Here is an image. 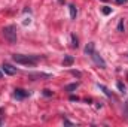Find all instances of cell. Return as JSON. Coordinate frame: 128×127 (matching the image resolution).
I'll return each instance as SVG.
<instances>
[{"label": "cell", "mask_w": 128, "mask_h": 127, "mask_svg": "<svg viewBox=\"0 0 128 127\" xmlns=\"http://www.w3.org/2000/svg\"><path fill=\"white\" fill-rule=\"evenodd\" d=\"M12 60L18 64H24V66H36L37 63V57H32V55H22V54H14Z\"/></svg>", "instance_id": "1"}, {"label": "cell", "mask_w": 128, "mask_h": 127, "mask_svg": "<svg viewBox=\"0 0 128 127\" xmlns=\"http://www.w3.org/2000/svg\"><path fill=\"white\" fill-rule=\"evenodd\" d=\"M3 36L9 43H15L16 42V27L15 26H6L3 30Z\"/></svg>", "instance_id": "2"}, {"label": "cell", "mask_w": 128, "mask_h": 127, "mask_svg": "<svg viewBox=\"0 0 128 127\" xmlns=\"http://www.w3.org/2000/svg\"><path fill=\"white\" fill-rule=\"evenodd\" d=\"M90 55H91L92 61H94V63H96L97 66H98V67H101V69H104V67H106V61L103 60V57H101V55H100L98 52H96V51H92V52H91Z\"/></svg>", "instance_id": "3"}, {"label": "cell", "mask_w": 128, "mask_h": 127, "mask_svg": "<svg viewBox=\"0 0 128 127\" xmlns=\"http://www.w3.org/2000/svg\"><path fill=\"white\" fill-rule=\"evenodd\" d=\"M2 70H3L6 75H10V76L16 73V69H15V67H12L10 64H8V63H3V64H2Z\"/></svg>", "instance_id": "4"}, {"label": "cell", "mask_w": 128, "mask_h": 127, "mask_svg": "<svg viewBox=\"0 0 128 127\" xmlns=\"http://www.w3.org/2000/svg\"><path fill=\"white\" fill-rule=\"evenodd\" d=\"M14 96H15L16 99H26V97L28 96V91H26V90H22V88H16L15 93H14Z\"/></svg>", "instance_id": "5"}, {"label": "cell", "mask_w": 128, "mask_h": 127, "mask_svg": "<svg viewBox=\"0 0 128 127\" xmlns=\"http://www.w3.org/2000/svg\"><path fill=\"white\" fill-rule=\"evenodd\" d=\"M68 9H70V17H72V20H74L76 15H78V9H76V6H74V5H70Z\"/></svg>", "instance_id": "6"}, {"label": "cell", "mask_w": 128, "mask_h": 127, "mask_svg": "<svg viewBox=\"0 0 128 127\" xmlns=\"http://www.w3.org/2000/svg\"><path fill=\"white\" fill-rule=\"evenodd\" d=\"M63 64L64 66H70V64H73V57H72V55H66V57H64Z\"/></svg>", "instance_id": "7"}, {"label": "cell", "mask_w": 128, "mask_h": 127, "mask_svg": "<svg viewBox=\"0 0 128 127\" xmlns=\"http://www.w3.org/2000/svg\"><path fill=\"white\" fill-rule=\"evenodd\" d=\"M92 51H94V43H92V42H91V43H88V45H86V46H85V52H86V54H88V55H90V54H91V52H92Z\"/></svg>", "instance_id": "8"}, {"label": "cell", "mask_w": 128, "mask_h": 127, "mask_svg": "<svg viewBox=\"0 0 128 127\" xmlns=\"http://www.w3.org/2000/svg\"><path fill=\"white\" fill-rule=\"evenodd\" d=\"M118 32H119V33H124V32H125V26H124V20H119V23H118Z\"/></svg>", "instance_id": "9"}, {"label": "cell", "mask_w": 128, "mask_h": 127, "mask_svg": "<svg viewBox=\"0 0 128 127\" xmlns=\"http://www.w3.org/2000/svg\"><path fill=\"white\" fill-rule=\"evenodd\" d=\"M78 85H79L78 82H74V84H68V85L66 87V91H73V90H76V88H78Z\"/></svg>", "instance_id": "10"}, {"label": "cell", "mask_w": 128, "mask_h": 127, "mask_svg": "<svg viewBox=\"0 0 128 127\" xmlns=\"http://www.w3.org/2000/svg\"><path fill=\"white\" fill-rule=\"evenodd\" d=\"M72 46L73 48H78L79 46V42H78V37L74 34H72Z\"/></svg>", "instance_id": "11"}, {"label": "cell", "mask_w": 128, "mask_h": 127, "mask_svg": "<svg viewBox=\"0 0 128 127\" xmlns=\"http://www.w3.org/2000/svg\"><path fill=\"white\" fill-rule=\"evenodd\" d=\"M101 12H103L104 15H109V14L112 12V9H110L109 6H103V8H101Z\"/></svg>", "instance_id": "12"}, {"label": "cell", "mask_w": 128, "mask_h": 127, "mask_svg": "<svg viewBox=\"0 0 128 127\" xmlns=\"http://www.w3.org/2000/svg\"><path fill=\"white\" fill-rule=\"evenodd\" d=\"M116 85H118V90H119L121 93H125V91H127V88H125V85H124L122 82H118Z\"/></svg>", "instance_id": "13"}, {"label": "cell", "mask_w": 128, "mask_h": 127, "mask_svg": "<svg viewBox=\"0 0 128 127\" xmlns=\"http://www.w3.org/2000/svg\"><path fill=\"white\" fill-rule=\"evenodd\" d=\"M98 87H100V88H101V90H103V91L106 93V96H109V97L112 96V93H110V91H109V90H107V88H106L104 85H100V84H98Z\"/></svg>", "instance_id": "14"}, {"label": "cell", "mask_w": 128, "mask_h": 127, "mask_svg": "<svg viewBox=\"0 0 128 127\" xmlns=\"http://www.w3.org/2000/svg\"><path fill=\"white\" fill-rule=\"evenodd\" d=\"M124 114H125V117L128 118V102L125 103V109H124Z\"/></svg>", "instance_id": "15"}, {"label": "cell", "mask_w": 128, "mask_h": 127, "mask_svg": "<svg viewBox=\"0 0 128 127\" xmlns=\"http://www.w3.org/2000/svg\"><path fill=\"white\" fill-rule=\"evenodd\" d=\"M72 73H73L74 76H78V78H80V72H78V70H72Z\"/></svg>", "instance_id": "16"}, {"label": "cell", "mask_w": 128, "mask_h": 127, "mask_svg": "<svg viewBox=\"0 0 128 127\" xmlns=\"http://www.w3.org/2000/svg\"><path fill=\"white\" fill-rule=\"evenodd\" d=\"M64 124H67V126H73V123L68 121V120H66V118H64Z\"/></svg>", "instance_id": "17"}, {"label": "cell", "mask_w": 128, "mask_h": 127, "mask_svg": "<svg viewBox=\"0 0 128 127\" xmlns=\"http://www.w3.org/2000/svg\"><path fill=\"white\" fill-rule=\"evenodd\" d=\"M43 94H45V96H51V94H52V93H51L49 90H45V91H43Z\"/></svg>", "instance_id": "18"}, {"label": "cell", "mask_w": 128, "mask_h": 127, "mask_svg": "<svg viewBox=\"0 0 128 127\" xmlns=\"http://www.w3.org/2000/svg\"><path fill=\"white\" fill-rule=\"evenodd\" d=\"M70 100H72V102H74V100H79V99H78L76 96H70Z\"/></svg>", "instance_id": "19"}, {"label": "cell", "mask_w": 128, "mask_h": 127, "mask_svg": "<svg viewBox=\"0 0 128 127\" xmlns=\"http://www.w3.org/2000/svg\"><path fill=\"white\" fill-rule=\"evenodd\" d=\"M116 2H118V3H119V5H122V3H125V2H127V0H116Z\"/></svg>", "instance_id": "20"}, {"label": "cell", "mask_w": 128, "mask_h": 127, "mask_svg": "<svg viewBox=\"0 0 128 127\" xmlns=\"http://www.w3.org/2000/svg\"><path fill=\"white\" fill-rule=\"evenodd\" d=\"M0 78H2V72H0Z\"/></svg>", "instance_id": "21"}, {"label": "cell", "mask_w": 128, "mask_h": 127, "mask_svg": "<svg viewBox=\"0 0 128 127\" xmlns=\"http://www.w3.org/2000/svg\"><path fill=\"white\" fill-rule=\"evenodd\" d=\"M103 2H106V0H103Z\"/></svg>", "instance_id": "22"}]
</instances>
